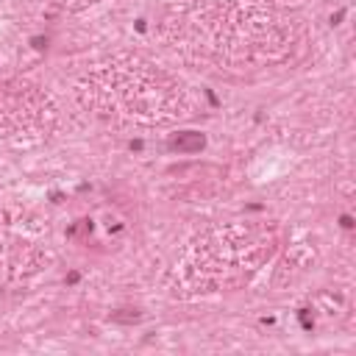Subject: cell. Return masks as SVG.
<instances>
[{
    "mask_svg": "<svg viewBox=\"0 0 356 356\" xmlns=\"http://www.w3.org/2000/svg\"><path fill=\"white\" fill-rule=\"evenodd\" d=\"M50 267L44 228L28 211L0 209V286H19Z\"/></svg>",
    "mask_w": 356,
    "mask_h": 356,
    "instance_id": "obj_5",
    "label": "cell"
},
{
    "mask_svg": "<svg viewBox=\"0 0 356 356\" xmlns=\"http://www.w3.org/2000/svg\"><path fill=\"white\" fill-rule=\"evenodd\" d=\"M281 228L267 220H225L197 231L172 267V292L217 295L248 286L278 253Z\"/></svg>",
    "mask_w": 356,
    "mask_h": 356,
    "instance_id": "obj_3",
    "label": "cell"
},
{
    "mask_svg": "<svg viewBox=\"0 0 356 356\" xmlns=\"http://www.w3.org/2000/svg\"><path fill=\"white\" fill-rule=\"evenodd\" d=\"M58 106L53 95L28 78L0 81V142L31 145L53 134Z\"/></svg>",
    "mask_w": 356,
    "mask_h": 356,
    "instance_id": "obj_4",
    "label": "cell"
},
{
    "mask_svg": "<svg viewBox=\"0 0 356 356\" xmlns=\"http://www.w3.org/2000/svg\"><path fill=\"white\" fill-rule=\"evenodd\" d=\"M75 97L95 117L125 128L181 125L203 108L184 78L136 53L89 64L75 81Z\"/></svg>",
    "mask_w": 356,
    "mask_h": 356,
    "instance_id": "obj_2",
    "label": "cell"
},
{
    "mask_svg": "<svg viewBox=\"0 0 356 356\" xmlns=\"http://www.w3.org/2000/svg\"><path fill=\"white\" fill-rule=\"evenodd\" d=\"M161 31L184 56L236 75L284 70L309 44L286 0H170Z\"/></svg>",
    "mask_w": 356,
    "mask_h": 356,
    "instance_id": "obj_1",
    "label": "cell"
}]
</instances>
